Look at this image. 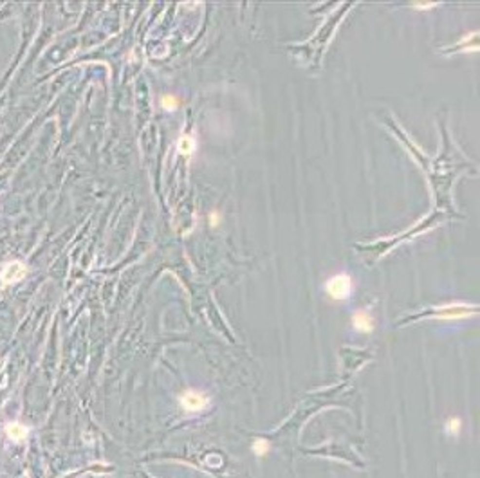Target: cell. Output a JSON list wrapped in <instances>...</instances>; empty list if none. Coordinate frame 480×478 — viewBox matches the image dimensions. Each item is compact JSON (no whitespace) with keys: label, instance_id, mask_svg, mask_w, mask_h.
I'll return each instance as SVG.
<instances>
[{"label":"cell","instance_id":"1","mask_svg":"<svg viewBox=\"0 0 480 478\" xmlns=\"http://www.w3.org/2000/svg\"><path fill=\"white\" fill-rule=\"evenodd\" d=\"M325 289L334 300H347L352 294V278L347 273H339L327 282Z\"/></svg>","mask_w":480,"mask_h":478},{"label":"cell","instance_id":"2","mask_svg":"<svg viewBox=\"0 0 480 478\" xmlns=\"http://www.w3.org/2000/svg\"><path fill=\"white\" fill-rule=\"evenodd\" d=\"M25 275H27V265L24 262L13 260V262H7L4 265V269L0 273V282H2V285H13V283L24 280Z\"/></svg>","mask_w":480,"mask_h":478},{"label":"cell","instance_id":"3","mask_svg":"<svg viewBox=\"0 0 480 478\" xmlns=\"http://www.w3.org/2000/svg\"><path fill=\"white\" fill-rule=\"evenodd\" d=\"M181 406L185 408L186 411H201L206 406L208 399L204 397L201 392H193V390H188L181 395Z\"/></svg>","mask_w":480,"mask_h":478},{"label":"cell","instance_id":"4","mask_svg":"<svg viewBox=\"0 0 480 478\" xmlns=\"http://www.w3.org/2000/svg\"><path fill=\"white\" fill-rule=\"evenodd\" d=\"M27 433H29V429L20 423H9L6 426V435L15 442H24L27 439Z\"/></svg>","mask_w":480,"mask_h":478},{"label":"cell","instance_id":"5","mask_svg":"<svg viewBox=\"0 0 480 478\" xmlns=\"http://www.w3.org/2000/svg\"><path fill=\"white\" fill-rule=\"evenodd\" d=\"M354 329H356V331H361V332L374 331V321L370 318V314L365 313V311H357V313L354 314Z\"/></svg>","mask_w":480,"mask_h":478},{"label":"cell","instance_id":"6","mask_svg":"<svg viewBox=\"0 0 480 478\" xmlns=\"http://www.w3.org/2000/svg\"><path fill=\"white\" fill-rule=\"evenodd\" d=\"M471 313L468 307H464L462 303H457V305H448L444 307L443 311H439L437 316L441 318H462V316H468Z\"/></svg>","mask_w":480,"mask_h":478},{"label":"cell","instance_id":"7","mask_svg":"<svg viewBox=\"0 0 480 478\" xmlns=\"http://www.w3.org/2000/svg\"><path fill=\"white\" fill-rule=\"evenodd\" d=\"M193 150H195V139L191 135H183L181 141H179V152L185 153V155H190Z\"/></svg>","mask_w":480,"mask_h":478},{"label":"cell","instance_id":"8","mask_svg":"<svg viewBox=\"0 0 480 478\" xmlns=\"http://www.w3.org/2000/svg\"><path fill=\"white\" fill-rule=\"evenodd\" d=\"M253 451H255V455H258V457H264L269 451V442L264 441V439H257V441L253 442Z\"/></svg>","mask_w":480,"mask_h":478},{"label":"cell","instance_id":"9","mask_svg":"<svg viewBox=\"0 0 480 478\" xmlns=\"http://www.w3.org/2000/svg\"><path fill=\"white\" fill-rule=\"evenodd\" d=\"M161 101H163V107H165L166 110H175V109H177V99L173 98V96H165Z\"/></svg>","mask_w":480,"mask_h":478},{"label":"cell","instance_id":"10","mask_svg":"<svg viewBox=\"0 0 480 478\" xmlns=\"http://www.w3.org/2000/svg\"><path fill=\"white\" fill-rule=\"evenodd\" d=\"M459 428H461V421L459 419H451L449 421V431L451 433H459Z\"/></svg>","mask_w":480,"mask_h":478}]
</instances>
